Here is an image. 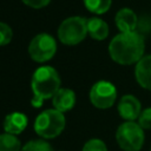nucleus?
<instances>
[{
    "mask_svg": "<svg viewBox=\"0 0 151 151\" xmlns=\"http://www.w3.org/2000/svg\"><path fill=\"white\" fill-rule=\"evenodd\" d=\"M22 146L19 138L11 133L0 134V151H21Z\"/></svg>",
    "mask_w": 151,
    "mask_h": 151,
    "instance_id": "4468645a",
    "label": "nucleus"
},
{
    "mask_svg": "<svg viewBox=\"0 0 151 151\" xmlns=\"http://www.w3.org/2000/svg\"><path fill=\"white\" fill-rule=\"evenodd\" d=\"M21 151H53V149L50 143L44 139H33L27 142L22 146Z\"/></svg>",
    "mask_w": 151,
    "mask_h": 151,
    "instance_id": "dca6fc26",
    "label": "nucleus"
},
{
    "mask_svg": "<svg viewBox=\"0 0 151 151\" xmlns=\"http://www.w3.org/2000/svg\"><path fill=\"white\" fill-rule=\"evenodd\" d=\"M150 151H151V149H150Z\"/></svg>",
    "mask_w": 151,
    "mask_h": 151,
    "instance_id": "412c9836",
    "label": "nucleus"
},
{
    "mask_svg": "<svg viewBox=\"0 0 151 151\" xmlns=\"http://www.w3.org/2000/svg\"><path fill=\"white\" fill-rule=\"evenodd\" d=\"M134 78L143 88L151 91V54L144 55L136 64Z\"/></svg>",
    "mask_w": 151,
    "mask_h": 151,
    "instance_id": "9d476101",
    "label": "nucleus"
},
{
    "mask_svg": "<svg viewBox=\"0 0 151 151\" xmlns=\"http://www.w3.org/2000/svg\"><path fill=\"white\" fill-rule=\"evenodd\" d=\"M60 76L52 66L44 65L38 67L31 79V88L33 97L31 104L33 107L39 109L46 99H52L60 88Z\"/></svg>",
    "mask_w": 151,
    "mask_h": 151,
    "instance_id": "f03ea898",
    "label": "nucleus"
},
{
    "mask_svg": "<svg viewBox=\"0 0 151 151\" xmlns=\"http://www.w3.org/2000/svg\"><path fill=\"white\" fill-rule=\"evenodd\" d=\"M27 116L22 112H12L4 119V130L11 134H20L27 126Z\"/></svg>",
    "mask_w": 151,
    "mask_h": 151,
    "instance_id": "f8f14e48",
    "label": "nucleus"
},
{
    "mask_svg": "<svg viewBox=\"0 0 151 151\" xmlns=\"http://www.w3.org/2000/svg\"><path fill=\"white\" fill-rule=\"evenodd\" d=\"M57 52V41L48 33H39L28 45V54L32 60L42 64L51 60Z\"/></svg>",
    "mask_w": 151,
    "mask_h": 151,
    "instance_id": "423d86ee",
    "label": "nucleus"
},
{
    "mask_svg": "<svg viewBox=\"0 0 151 151\" xmlns=\"http://www.w3.org/2000/svg\"><path fill=\"white\" fill-rule=\"evenodd\" d=\"M26 6L31 7V8H35V9H39V8H42V7H46L51 0H21Z\"/></svg>",
    "mask_w": 151,
    "mask_h": 151,
    "instance_id": "aec40b11",
    "label": "nucleus"
},
{
    "mask_svg": "<svg viewBox=\"0 0 151 151\" xmlns=\"http://www.w3.org/2000/svg\"><path fill=\"white\" fill-rule=\"evenodd\" d=\"M87 34V19L83 17H68L58 27V39L67 46L78 45Z\"/></svg>",
    "mask_w": 151,
    "mask_h": 151,
    "instance_id": "20e7f679",
    "label": "nucleus"
},
{
    "mask_svg": "<svg viewBox=\"0 0 151 151\" xmlns=\"http://www.w3.org/2000/svg\"><path fill=\"white\" fill-rule=\"evenodd\" d=\"M138 124L144 130H151V107L142 110V113L138 117Z\"/></svg>",
    "mask_w": 151,
    "mask_h": 151,
    "instance_id": "6ab92c4d",
    "label": "nucleus"
},
{
    "mask_svg": "<svg viewBox=\"0 0 151 151\" xmlns=\"http://www.w3.org/2000/svg\"><path fill=\"white\" fill-rule=\"evenodd\" d=\"M88 97L91 104L94 107L106 110L116 103L117 88L112 83L107 80H99L92 85Z\"/></svg>",
    "mask_w": 151,
    "mask_h": 151,
    "instance_id": "0eeeda50",
    "label": "nucleus"
},
{
    "mask_svg": "<svg viewBox=\"0 0 151 151\" xmlns=\"http://www.w3.org/2000/svg\"><path fill=\"white\" fill-rule=\"evenodd\" d=\"M114 24L117 28L120 31V33L134 32L138 24V18H137V14L131 8L124 7L116 13Z\"/></svg>",
    "mask_w": 151,
    "mask_h": 151,
    "instance_id": "1a4fd4ad",
    "label": "nucleus"
},
{
    "mask_svg": "<svg viewBox=\"0 0 151 151\" xmlns=\"http://www.w3.org/2000/svg\"><path fill=\"white\" fill-rule=\"evenodd\" d=\"M109 25L98 17L87 19V33L94 40H104L109 35Z\"/></svg>",
    "mask_w": 151,
    "mask_h": 151,
    "instance_id": "ddd939ff",
    "label": "nucleus"
},
{
    "mask_svg": "<svg viewBox=\"0 0 151 151\" xmlns=\"http://www.w3.org/2000/svg\"><path fill=\"white\" fill-rule=\"evenodd\" d=\"M145 51L143 35L134 32L118 33L109 44V54L111 59L119 65L137 64Z\"/></svg>",
    "mask_w": 151,
    "mask_h": 151,
    "instance_id": "f257e3e1",
    "label": "nucleus"
},
{
    "mask_svg": "<svg viewBox=\"0 0 151 151\" xmlns=\"http://www.w3.org/2000/svg\"><path fill=\"white\" fill-rule=\"evenodd\" d=\"M12 37H13L12 28L6 22L0 21V46L8 45L12 40Z\"/></svg>",
    "mask_w": 151,
    "mask_h": 151,
    "instance_id": "a211bd4d",
    "label": "nucleus"
},
{
    "mask_svg": "<svg viewBox=\"0 0 151 151\" xmlns=\"http://www.w3.org/2000/svg\"><path fill=\"white\" fill-rule=\"evenodd\" d=\"M116 140L124 151H139L145 140L144 129L136 122H124L116 131Z\"/></svg>",
    "mask_w": 151,
    "mask_h": 151,
    "instance_id": "39448f33",
    "label": "nucleus"
},
{
    "mask_svg": "<svg viewBox=\"0 0 151 151\" xmlns=\"http://www.w3.org/2000/svg\"><path fill=\"white\" fill-rule=\"evenodd\" d=\"M118 113L125 122H134L142 113L139 99L132 94L123 96L118 103Z\"/></svg>",
    "mask_w": 151,
    "mask_h": 151,
    "instance_id": "6e6552de",
    "label": "nucleus"
},
{
    "mask_svg": "<svg viewBox=\"0 0 151 151\" xmlns=\"http://www.w3.org/2000/svg\"><path fill=\"white\" fill-rule=\"evenodd\" d=\"M86 9L93 14L106 13L112 4V0H83Z\"/></svg>",
    "mask_w": 151,
    "mask_h": 151,
    "instance_id": "2eb2a0df",
    "label": "nucleus"
},
{
    "mask_svg": "<svg viewBox=\"0 0 151 151\" xmlns=\"http://www.w3.org/2000/svg\"><path fill=\"white\" fill-rule=\"evenodd\" d=\"M76 93L71 88H59V91L53 96L52 104L54 110L65 113L73 109L76 105Z\"/></svg>",
    "mask_w": 151,
    "mask_h": 151,
    "instance_id": "9b49d317",
    "label": "nucleus"
},
{
    "mask_svg": "<svg viewBox=\"0 0 151 151\" xmlns=\"http://www.w3.org/2000/svg\"><path fill=\"white\" fill-rule=\"evenodd\" d=\"M66 119L64 113L48 109L40 112L34 120V131L44 139H53L58 137L65 129Z\"/></svg>",
    "mask_w": 151,
    "mask_h": 151,
    "instance_id": "7ed1b4c3",
    "label": "nucleus"
},
{
    "mask_svg": "<svg viewBox=\"0 0 151 151\" xmlns=\"http://www.w3.org/2000/svg\"><path fill=\"white\" fill-rule=\"evenodd\" d=\"M81 151H107V146L101 139L92 138L84 144Z\"/></svg>",
    "mask_w": 151,
    "mask_h": 151,
    "instance_id": "f3484780",
    "label": "nucleus"
}]
</instances>
